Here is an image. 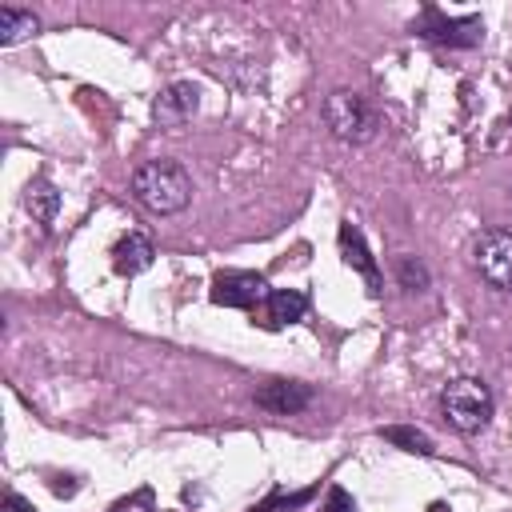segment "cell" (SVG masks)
Here are the masks:
<instances>
[{"instance_id": "4", "label": "cell", "mask_w": 512, "mask_h": 512, "mask_svg": "<svg viewBox=\"0 0 512 512\" xmlns=\"http://www.w3.org/2000/svg\"><path fill=\"white\" fill-rule=\"evenodd\" d=\"M476 268L492 288L512 292V232L508 228H488L476 236Z\"/></svg>"}, {"instance_id": "10", "label": "cell", "mask_w": 512, "mask_h": 512, "mask_svg": "<svg viewBox=\"0 0 512 512\" xmlns=\"http://www.w3.org/2000/svg\"><path fill=\"white\" fill-rule=\"evenodd\" d=\"M340 256H344L348 268H356V272L368 280L372 292H380V268H376L372 252L364 248V236H360L356 224H344V228H340Z\"/></svg>"}, {"instance_id": "15", "label": "cell", "mask_w": 512, "mask_h": 512, "mask_svg": "<svg viewBox=\"0 0 512 512\" xmlns=\"http://www.w3.org/2000/svg\"><path fill=\"white\" fill-rule=\"evenodd\" d=\"M396 276H400V284L408 292H424L428 288V272H424V264H416V256H400L396 260Z\"/></svg>"}, {"instance_id": "2", "label": "cell", "mask_w": 512, "mask_h": 512, "mask_svg": "<svg viewBox=\"0 0 512 512\" xmlns=\"http://www.w3.org/2000/svg\"><path fill=\"white\" fill-rule=\"evenodd\" d=\"M440 408H444V420L456 428V432H480L488 420H492V392L484 380L476 376H460L444 388L440 396Z\"/></svg>"}, {"instance_id": "1", "label": "cell", "mask_w": 512, "mask_h": 512, "mask_svg": "<svg viewBox=\"0 0 512 512\" xmlns=\"http://www.w3.org/2000/svg\"><path fill=\"white\" fill-rule=\"evenodd\" d=\"M132 196L148 212L172 216V212L188 208V200H192V176L176 160H144L132 172Z\"/></svg>"}, {"instance_id": "7", "label": "cell", "mask_w": 512, "mask_h": 512, "mask_svg": "<svg viewBox=\"0 0 512 512\" xmlns=\"http://www.w3.org/2000/svg\"><path fill=\"white\" fill-rule=\"evenodd\" d=\"M196 104H200V92H196L192 84H172V88H164V92L156 96L152 116L160 120V128H180L184 120H192Z\"/></svg>"}, {"instance_id": "17", "label": "cell", "mask_w": 512, "mask_h": 512, "mask_svg": "<svg viewBox=\"0 0 512 512\" xmlns=\"http://www.w3.org/2000/svg\"><path fill=\"white\" fill-rule=\"evenodd\" d=\"M112 512H152V496L148 492H136L132 500H120Z\"/></svg>"}, {"instance_id": "18", "label": "cell", "mask_w": 512, "mask_h": 512, "mask_svg": "<svg viewBox=\"0 0 512 512\" xmlns=\"http://www.w3.org/2000/svg\"><path fill=\"white\" fill-rule=\"evenodd\" d=\"M8 508H12V512H36V508H32V504H28L20 492H8Z\"/></svg>"}, {"instance_id": "14", "label": "cell", "mask_w": 512, "mask_h": 512, "mask_svg": "<svg viewBox=\"0 0 512 512\" xmlns=\"http://www.w3.org/2000/svg\"><path fill=\"white\" fill-rule=\"evenodd\" d=\"M380 436H384L388 444L404 448V452H416V456H432V452H436V448H432V436L420 432V428H404V424H396V428H380Z\"/></svg>"}, {"instance_id": "16", "label": "cell", "mask_w": 512, "mask_h": 512, "mask_svg": "<svg viewBox=\"0 0 512 512\" xmlns=\"http://www.w3.org/2000/svg\"><path fill=\"white\" fill-rule=\"evenodd\" d=\"M320 512H356V500H352V492H348V488L332 484V488H328V496H324V504H320Z\"/></svg>"}, {"instance_id": "11", "label": "cell", "mask_w": 512, "mask_h": 512, "mask_svg": "<svg viewBox=\"0 0 512 512\" xmlns=\"http://www.w3.org/2000/svg\"><path fill=\"white\" fill-rule=\"evenodd\" d=\"M304 312H308V296L296 292V288H272L264 296V324L268 328L296 324V320H304Z\"/></svg>"}, {"instance_id": "12", "label": "cell", "mask_w": 512, "mask_h": 512, "mask_svg": "<svg viewBox=\"0 0 512 512\" xmlns=\"http://www.w3.org/2000/svg\"><path fill=\"white\" fill-rule=\"evenodd\" d=\"M32 32H40V20L24 8H0V44H16L28 40Z\"/></svg>"}, {"instance_id": "8", "label": "cell", "mask_w": 512, "mask_h": 512, "mask_svg": "<svg viewBox=\"0 0 512 512\" xmlns=\"http://www.w3.org/2000/svg\"><path fill=\"white\" fill-rule=\"evenodd\" d=\"M308 400H312V388L308 384H296V380H268L264 388H256V404L264 412H276V416H292Z\"/></svg>"}, {"instance_id": "6", "label": "cell", "mask_w": 512, "mask_h": 512, "mask_svg": "<svg viewBox=\"0 0 512 512\" xmlns=\"http://www.w3.org/2000/svg\"><path fill=\"white\" fill-rule=\"evenodd\" d=\"M420 32H424L428 40H440V44H452V48H468V44H476V40L484 36V24H480V16H460V20H452V16H440L436 8H428Z\"/></svg>"}, {"instance_id": "13", "label": "cell", "mask_w": 512, "mask_h": 512, "mask_svg": "<svg viewBox=\"0 0 512 512\" xmlns=\"http://www.w3.org/2000/svg\"><path fill=\"white\" fill-rule=\"evenodd\" d=\"M24 204H28L32 220H40V224H52V220H56V208H60V196H56V188H52L48 180H32V184H28V196H24Z\"/></svg>"}, {"instance_id": "5", "label": "cell", "mask_w": 512, "mask_h": 512, "mask_svg": "<svg viewBox=\"0 0 512 512\" xmlns=\"http://www.w3.org/2000/svg\"><path fill=\"white\" fill-rule=\"evenodd\" d=\"M268 296V280L260 272H216L212 276V304L224 308H256Z\"/></svg>"}, {"instance_id": "3", "label": "cell", "mask_w": 512, "mask_h": 512, "mask_svg": "<svg viewBox=\"0 0 512 512\" xmlns=\"http://www.w3.org/2000/svg\"><path fill=\"white\" fill-rule=\"evenodd\" d=\"M324 124L332 128L336 140H348V144H364L376 136V112L364 104L360 92H332L324 100Z\"/></svg>"}, {"instance_id": "9", "label": "cell", "mask_w": 512, "mask_h": 512, "mask_svg": "<svg viewBox=\"0 0 512 512\" xmlns=\"http://www.w3.org/2000/svg\"><path fill=\"white\" fill-rule=\"evenodd\" d=\"M152 256H156L152 236H144V232H136V228H128V232L112 244V268H116L120 276H136V272H144V268L152 264Z\"/></svg>"}]
</instances>
